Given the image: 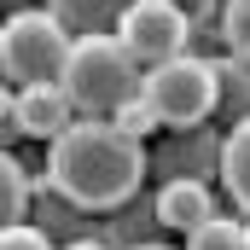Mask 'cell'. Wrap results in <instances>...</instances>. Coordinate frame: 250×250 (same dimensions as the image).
<instances>
[{
  "instance_id": "obj_1",
  "label": "cell",
  "mask_w": 250,
  "mask_h": 250,
  "mask_svg": "<svg viewBox=\"0 0 250 250\" xmlns=\"http://www.w3.org/2000/svg\"><path fill=\"white\" fill-rule=\"evenodd\" d=\"M140 175H146V146L99 117H76L47 151V181L82 209H117L123 198H134Z\"/></svg>"
},
{
  "instance_id": "obj_2",
  "label": "cell",
  "mask_w": 250,
  "mask_h": 250,
  "mask_svg": "<svg viewBox=\"0 0 250 250\" xmlns=\"http://www.w3.org/2000/svg\"><path fill=\"white\" fill-rule=\"evenodd\" d=\"M59 87H64V99L76 105V117L111 123L117 105H128V99L140 93V64L123 53L117 35H76Z\"/></svg>"
},
{
  "instance_id": "obj_3",
  "label": "cell",
  "mask_w": 250,
  "mask_h": 250,
  "mask_svg": "<svg viewBox=\"0 0 250 250\" xmlns=\"http://www.w3.org/2000/svg\"><path fill=\"white\" fill-rule=\"evenodd\" d=\"M70 29H64L53 12H12L0 23V76L12 87H47L64 76L70 59Z\"/></svg>"
},
{
  "instance_id": "obj_4",
  "label": "cell",
  "mask_w": 250,
  "mask_h": 250,
  "mask_svg": "<svg viewBox=\"0 0 250 250\" xmlns=\"http://www.w3.org/2000/svg\"><path fill=\"white\" fill-rule=\"evenodd\" d=\"M140 93H146V105H151V117L157 123H169V128H192V123H204L209 111H215V76H209V59H169V64H157L146 82H140Z\"/></svg>"
},
{
  "instance_id": "obj_5",
  "label": "cell",
  "mask_w": 250,
  "mask_h": 250,
  "mask_svg": "<svg viewBox=\"0 0 250 250\" xmlns=\"http://www.w3.org/2000/svg\"><path fill=\"white\" fill-rule=\"evenodd\" d=\"M111 35L123 41V53L134 64L157 70V64H169V59L187 53V12L175 0H128V12L117 18Z\"/></svg>"
},
{
  "instance_id": "obj_6",
  "label": "cell",
  "mask_w": 250,
  "mask_h": 250,
  "mask_svg": "<svg viewBox=\"0 0 250 250\" xmlns=\"http://www.w3.org/2000/svg\"><path fill=\"white\" fill-rule=\"evenodd\" d=\"M12 123L23 128V134H35V140H59L64 128L76 123V105L64 99L59 82H47V87H18V117Z\"/></svg>"
},
{
  "instance_id": "obj_7",
  "label": "cell",
  "mask_w": 250,
  "mask_h": 250,
  "mask_svg": "<svg viewBox=\"0 0 250 250\" xmlns=\"http://www.w3.org/2000/svg\"><path fill=\"white\" fill-rule=\"evenodd\" d=\"M215 215V198L204 181H169V187L157 192V221L163 227H175V233H192V227H204Z\"/></svg>"
},
{
  "instance_id": "obj_8",
  "label": "cell",
  "mask_w": 250,
  "mask_h": 250,
  "mask_svg": "<svg viewBox=\"0 0 250 250\" xmlns=\"http://www.w3.org/2000/svg\"><path fill=\"white\" fill-rule=\"evenodd\" d=\"M123 12H128V0H53V18L64 29L76 23L82 35H111Z\"/></svg>"
},
{
  "instance_id": "obj_9",
  "label": "cell",
  "mask_w": 250,
  "mask_h": 250,
  "mask_svg": "<svg viewBox=\"0 0 250 250\" xmlns=\"http://www.w3.org/2000/svg\"><path fill=\"white\" fill-rule=\"evenodd\" d=\"M221 181L233 192V204L250 215V117L233 134H227V146H221Z\"/></svg>"
},
{
  "instance_id": "obj_10",
  "label": "cell",
  "mask_w": 250,
  "mask_h": 250,
  "mask_svg": "<svg viewBox=\"0 0 250 250\" xmlns=\"http://www.w3.org/2000/svg\"><path fill=\"white\" fill-rule=\"evenodd\" d=\"M23 204H29V181H23L18 157H12V151H0V233L23 221Z\"/></svg>"
},
{
  "instance_id": "obj_11",
  "label": "cell",
  "mask_w": 250,
  "mask_h": 250,
  "mask_svg": "<svg viewBox=\"0 0 250 250\" xmlns=\"http://www.w3.org/2000/svg\"><path fill=\"white\" fill-rule=\"evenodd\" d=\"M187 250H245V221H233V215H209L204 227L187 233Z\"/></svg>"
},
{
  "instance_id": "obj_12",
  "label": "cell",
  "mask_w": 250,
  "mask_h": 250,
  "mask_svg": "<svg viewBox=\"0 0 250 250\" xmlns=\"http://www.w3.org/2000/svg\"><path fill=\"white\" fill-rule=\"evenodd\" d=\"M221 35H227L233 59L250 64V0H227V12H221Z\"/></svg>"
},
{
  "instance_id": "obj_13",
  "label": "cell",
  "mask_w": 250,
  "mask_h": 250,
  "mask_svg": "<svg viewBox=\"0 0 250 250\" xmlns=\"http://www.w3.org/2000/svg\"><path fill=\"white\" fill-rule=\"evenodd\" d=\"M209 76H215V93H227V99H239V105H250V70L245 59H209Z\"/></svg>"
},
{
  "instance_id": "obj_14",
  "label": "cell",
  "mask_w": 250,
  "mask_h": 250,
  "mask_svg": "<svg viewBox=\"0 0 250 250\" xmlns=\"http://www.w3.org/2000/svg\"><path fill=\"white\" fill-rule=\"evenodd\" d=\"M111 123L123 128L128 140H146V134L157 128V117H151V105H146V93H134L128 105H117V117H111Z\"/></svg>"
},
{
  "instance_id": "obj_15",
  "label": "cell",
  "mask_w": 250,
  "mask_h": 250,
  "mask_svg": "<svg viewBox=\"0 0 250 250\" xmlns=\"http://www.w3.org/2000/svg\"><path fill=\"white\" fill-rule=\"evenodd\" d=\"M0 250H53V245H47V233H35V227H23V221H18V227H6V233H0Z\"/></svg>"
},
{
  "instance_id": "obj_16",
  "label": "cell",
  "mask_w": 250,
  "mask_h": 250,
  "mask_svg": "<svg viewBox=\"0 0 250 250\" xmlns=\"http://www.w3.org/2000/svg\"><path fill=\"white\" fill-rule=\"evenodd\" d=\"M18 117V93H0V123H12Z\"/></svg>"
},
{
  "instance_id": "obj_17",
  "label": "cell",
  "mask_w": 250,
  "mask_h": 250,
  "mask_svg": "<svg viewBox=\"0 0 250 250\" xmlns=\"http://www.w3.org/2000/svg\"><path fill=\"white\" fill-rule=\"evenodd\" d=\"M64 250H105L99 239H76V245H64Z\"/></svg>"
},
{
  "instance_id": "obj_18",
  "label": "cell",
  "mask_w": 250,
  "mask_h": 250,
  "mask_svg": "<svg viewBox=\"0 0 250 250\" xmlns=\"http://www.w3.org/2000/svg\"><path fill=\"white\" fill-rule=\"evenodd\" d=\"M140 250H169V245H140Z\"/></svg>"
},
{
  "instance_id": "obj_19",
  "label": "cell",
  "mask_w": 250,
  "mask_h": 250,
  "mask_svg": "<svg viewBox=\"0 0 250 250\" xmlns=\"http://www.w3.org/2000/svg\"><path fill=\"white\" fill-rule=\"evenodd\" d=\"M245 250H250V221H245Z\"/></svg>"
}]
</instances>
